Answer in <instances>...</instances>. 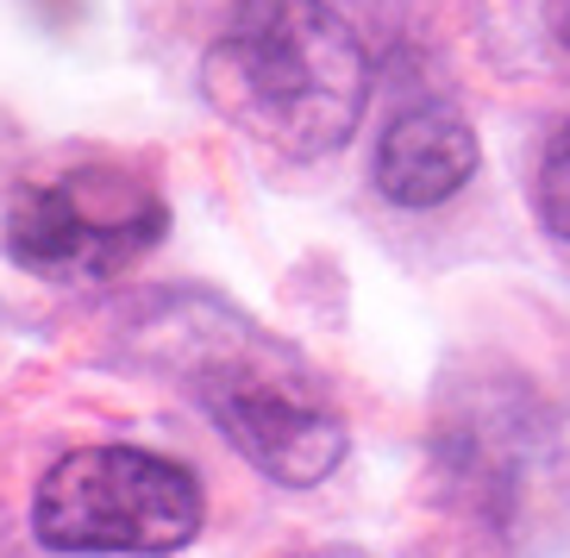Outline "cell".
I'll return each mask as SVG.
<instances>
[{
  "mask_svg": "<svg viewBox=\"0 0 570 558\" xmlns=\"http://www.w3.org/2000/svg\"><path fill=\"white\" fill-rule=\"evenodd\" d=\"M207 95L276 157H326L357 133L370 57L333 0H238L207 51Z\"/></svg>",
  "mask_w": 570,
  "mask_h": 558,
  "instance_id": "6da1fadb",
  "label": "cell"
},
{
  "mask_svg": "<svg viewBox=\"0 0 570 558\" xmlns=\"http://www.w3.org/2000/svg\"><path fill=\"white\" fill-rule=\"evenodd\" d=\"M476 164H483V145L458 107H407L376 138V195H389L395 207H445L476 176Z\"/></svg>",
  "mask_w": 570,
  "mask_h": 558,
  "instance_id": "5b68a950",
  "label": "cell"
},
{
  "mask_svg": "<svg viewBox=\"0 0 570 558\" xmlns=\"http://www.w3.org/2000/svg\"><path fill=\"white\" fill-rule=\"evenodd\" d=\"M552 32H558V45L570 51V0H552Z\"/></svg>",
  "mask_w": 570,
  "mask_h": 558,
  "instance_id": "52a82bcc",
  "label": "cell"
},
{
  "mask_svg": "<svg viewBox=\"0 0 570 558\" xmlns=\"http://www.w3.org/2000/svg\"><path fill=\"white\" fill-rule=\"evenodd\" d=\"M214 427L252 458L269 483L307 490L320 477L338 471L345 458V421L320 402V390L288 364L276 345L245 333V352H219V339H202L195 358L183 364Z\"/></svg>",
  "mask_w": 570,
  "mask_h": 558,
  "instance_id": "3957f363",
  "label": "cell"
},
{
  "mask_svg": "<svg viewBox=\"0 0 570 558\" xmlns=\"http://www.w3.org/2000/svg\"><path fill=\"white\" fill-rule=\"evenodd\" d=\"M169 233V207L138 169L82 164L57 183L19 188L7 207V252L32 276L95 283L151 252Z\"/></svg>",
  "mask_w": 570,
  "mask_h": 558,
  "instance_id": "277c9868",
  "label": "cell"
},
{
  "mask_svg": "<svg viewBox=\"0 0 570 558\" xmlns=\"http://www.w3.org/2000/svg\"><path fill=\"white\" fill-rule=\"evenodd\" d=\"M533 195H539V221H546V233L570 252V119L552 133V145H546V157H539Z\"/></svg>",
  "mask_w": 570,
  "mask_h": 558,
  "instance_id": "8992f818",
  "label": "cell"
},
{
  "mask_svg": "<svg viewBox=\"0 0 570 558\" xmlns=\"http://www.w3.org/2000/svg\"><path fill=\"white\" fill-rule=\"evenodd\" d=\"M32 527L51 552H183L202 533V483L145 446H82L45 471Z\"/></svg>",
  "mask_w": 570,
  "mask_h": 558,
  "instance_id": "7a4b0ae2",
  "label": "cell"
},
{
  "mask_svg": "<svg viewBox=\"0 0 570 558\" xmlns=\"http://www.w3.org/2000/svg\"><path fill=\"white\" fill-rule=\"evenodd\" d=\"M302 558H370V552H352V546H320V552H302Z\"/></svg>",
  "mask_w": 570,
  "mask_h": 558,
  "instance_id": "ba28073f",
  "label": "cell"
}]
</instances>
